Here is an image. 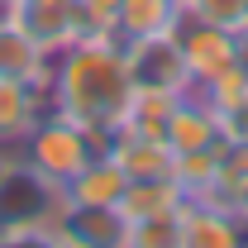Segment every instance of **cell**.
<instances>
[{
	"label": "cell",
	"mask_w": 248,
	"mask_h": 248,
	"mask_svg": "<svg viewBox=\"0 0 248 248\" xmlns=\"http://www.w3.org/2000/svg\"><path fill=\"white\" fill-rule=\"evenodd\" d=\"M129 91H134V81L124 67L120 33H81L77 43L53 53V77H48L53 110L72 115L91 134L95 153H110V139H115V124L129 105Z\"/></svg>",
	"instance_id": "1"
},
{
	"label": "cell",
	"mask_w": 248,
	"mask_h": 248,
	"mask_svg": "<svg viewBox=\"0 0 248 248\" xmlns=\"http://www.w3.org/2000/svg\"><path fill=\"white\" fill-rule=\"evenodd\" d=\"M19 157L29 162L38 177H48L53 186H67L95 157V143H91V134L72 120V115L48 110V115L29 129V139L19 143Z\"/></svg>",
	"instance_id": "2"
},
{
	"label": "cell",
	"mask_w": 248,
	"mask_h": 248,
	"mask_svg": "<svg viewBox=\"0 0 248 248\" xmlns=\"http://www.w3.org/2000/svg\"><path fill=\"white\" fill-rule=\"evenodd\" d=\"M124 67L134 91H191V67L182 58V38L177 29L167 33H143V38H124Z\"/></svg>",
	"instance_id": "3"
},
{
	"label": "cell",
	"mask_w": 248,
	"mask_h": 248,
	"mask_svg": "<svg viewBox=\"0 0 248 248\" xmlns=\"http://www.w3.org/2000/svg\"><path fill=\"white\" fill-rule=\"evenodd\" d=\"M53 244L72 248H124L129 244V219L120 205H62L53 224Z\"/></svg>",
	"instance_id": "4"
},
{
	"label": "cell",
	"mask_w": 248,
	"mask_h": 248,
	"mask_svg": "<svg viewBox=\"0 0 248 248\" xmlns=\"http://www.w3.org/2000/svg\"><path fill=\"white\" fill-rule=\"evenodd\" d=\"M177 38H182V58L191 67V86L224 72L229 62H239V29H219V24H205V19H186L177 24Z\"/></svg>",
	"instance_id": "5"
},
{
	"label": "cell",
	"mask_w": 248,
	"mask_h": 248,
	"mask_svg": "<svg viewBox=\"0 0 248 248\" xmlns=\"http://www.w3.org/2000/svg\"><path fill=\"white\" fill-rule=\"evenodd\" d=\"M10 19L19 29H29L48 53H62L67 43H77L86 33L72 0H10Z\"/></svg>",
	"instance_id": "6"
},
{
	"label": "cell",
	"mask_w": 248,
	"mask_h": 248,
	"mask_svg": "<svg viewBox=\"0 0 248 248\" xmlns=\"http://www.w3.org/2000/svg\"><path fill=\"white\" fill-rule=\"evenodd\" d=\"M48 110H53L48 86L0 77V148H19V143L29 139V129L43 120Z\"/></svg>",
	"instance_id": "7"
},
{
	"label": "cell",
	"mask_w": 248,
	"mask_h": 248,
	"mask_svg": "<svg viewBox=\"0 0 248 248\" xmlns=\"http://www.w3.org/2000/svg\"><path fill=\"white\" fill-rule=\"evenodd\" d=\"M177 215H182V248H234L248 234V224L234 210H219L201 196H186Z\"/></svg>",
	"instance_id": "8"
},
{
	"label": "cell",
	"mask_w": 248,
	"mask_h": 248,
	"mask_svg": "<svg viewBox=\"0 0 248 248\" xmlns=\"http://www.w3.org/2000/svg\"><path fill=\"white\" fill-rule=\"evenodd\" d=\"M0 77L33 81V86H48V77H53V53L29 29H19L10 15L0 19Z\"/></svg>",
	"instance_id": "9"
},
{
	"label": "cell",
	"mask_w": 248,
	"mask_h": 248,
	"mask_svg": "<svg viewBox=\"0 0 248 248\" xmlns=\"http://www.w3.org/2000/svg\"><path fill=\"white\" fill-rule=\"evenodd\" d=\"M162 139L172 143V153H186V148H215V143H224V124H219V115L196 91H182L177 105H172V120H167V134H162Z\"/></svg>",
	"instance_id": "10"
},
{
	"label": "cell",
	"mask_w": 248,
	"mask_h": 248,
	"mask_svg": "<svg viewBox=\"0 0 248 248\" xmlns=\"http://www.w3.org/2000/svg\"><path fill=\"white\" fill-rule=\"evenodd\" d=\"M124 186H129V172L110 153H95L72 182L62 186V201L67 205H120Z\"/></svg>",
	"instance_id": "11"
},
{
	"label": "cell",
	"mask_w": 248,
	"mask_h": 248,
	"mask_svg": "<svg viewBox=\"0 0 248 248\" xmlns=\"http://www.w3.org/2000/svg\"><path fill=\"white\" fill-rule=\"evenodd\" d=\"M110 157L120 162L129 177H172V157H177V153H172L167 139L115 129V139H110Z\"/></svg>",
	"instance_id": "12"
},
{
	"label": "cell",
	"mask_w": 248,
	"mask_h": 248,
	"mask_svg": "<svg viewBox=\"0 0 248 248\" xmlns=\"http://www.w3.org/2000/svg\"><path fill=\"white\" fill-rule=\"evenodd\" d=\"M186 201V191L177 177H129L120 196L124 219H143V215H177Z\"/></svg>",
	"instance_id": "13"
},
{
	"label": "cell",
	"mask_w": 248,
	"mask_h": 248,
	"mask_svg": "<svg viewBox=\"0 0 248 248\" xmlns=\"http://www.w3.org/2000/svg\"><path fill=\"white\" fill-rule=\"evenodd\" d=\"M182 24V0H120V38H143V33H167Z\"/></svg>",
	"instance_id": "14"
},
{
	"label": "cell",
	"mask_w": 248,
	"mask_h": 248,
	"mask_svg": "<svg viewBox=\"0 0 248 248\" xmlns=\"http://www.w3.org/2000/svg\"><path fill=\"white\" fill-rule=\"evenodd\" d=\"M172 105H177V91H129V105H124V115H120L115 129L162 139L167 134V120H172Z\"/></svg>",
	"instance_id": "15"
},
{
	"label": "cell",
	"mask_w": 248,
	"mask_h": 248,
	"mask_svg": "<svg viewBox=\"0 0 248 248\" xmlns=\"http://www.w3.org/2000/svg\"><path fill=\"white\" fill-rule=\"evenodd\" d=\"M229 143V139H224ZM224 143H215V148H186V153L172 157V177L182 182L186 196H201L205 186L219 177V157H224Z\"/></svg>",
	"instance_id": "16"
},
{
	"label": "cell",
	"mask_w": 248,
	"mask_h": 248,
	"mask_svg": "<svg viewBox=\"0 0 248 248\" xmlns=\"http://www.w3.org/2000/svg\"><path fill=\"white\" fill-rule=\"evenodd\" d=\"M191 91L201 95L215 115H229L239 100H248V72L239 67V62H229L224 72H215V77H205V81H196Z\"/></svg>",
	"instance_id": "17"
},
{
	"label": "cell",
	"mask_w": 248,
	"mask_h": 248,
	"mask_svg": "<svg viewBox=\"0 0 248 248\" xmlns=\"http://www.w3.org/2000/svg\"><path fill=\"white\" fill-rule=\"evenodd\" d=\"M124 248H182V215L129 219V244Z\"/></svg>",
	"instance_id": "18"
},
{
	"label": "cell",
	"mask_w": 248,
	"mask_h": 248,
	"mask_svg": "<svg viewBox=\"0 0 248 248\" xmlns=\"http://www.w3.org/2000/svg\"><path fill=\"white\" fill-rule=\"evenodd\" d=\"M186 19H205L219 29H244L248 24V0H182Z\"/></svg>",
	"instance_id": "19"
},
{
	"label": "cell",
	"mask_w": 248,
	"mask_h": 248,
	"mask_svg": "<svg viewBox=\"0 0 248 248\" xmlns=\"http://www.w3.org/2000/svg\"><path fill=\"white\" fill-rule=\"evenodd\" d=\"M77 5V19L86 33H115V19H120V0H72Z\"/></svg>",
	"instance_id": "20"
},
{
	"label": "cell",
	"mask_w": 248,
	"mask_h": 248,
	"mask_svg": "<svg viewBox=\"0 0 248 248\" xmlns=\"http://www.w3.org/2000/svg\"><path fill=\"white\" fill-rule=\"evenodd\" d=\"M219 124H224V139L229 143H248V100H239L229 115H219Z\"/></svg>",
	"instance_id": "21"
},
{
	"label": "cell",
	"mask_w": 248,
	"mask_h": 248,
	"mask_svg": "<svg viewBox=\"0 0 248 248\" xmlns=\"http://www.w3.org/2000/svg\"><path fill=\"white\" fill-rule=\"evenodd\" d=\"M239 67L248 72V29H239Z\"/></svg>",
	"instance_id": "22"
},
{
	"label": "cell",
	"mask_w": 248,
	"mask_h": 248,
	"mask_svg": "<svg viewBox=\"0 0 248 248\" xmlns=\"http://www.w3.org/2000/svg\"><path fill=\"white\" fill-rule=\"evenodd\" d=\"M15 157H19V148H0V177H5V167H10Z\"/></svg>",
	"instance_id": "23"
},
{
	"label": "cell",
	"mask_w": 248,
	"mask_h": 248,
	"mask_svg": "<svg viewBox=\"0 0 248 248\" xmlns=\"http://www.w3.org/2000/svg\"><path fill=\"white\" fill-rule=\"evenodd\" d=\"M244 29H248V24H244Z\"/></svg>",
	"instance_id": "24"
}]
</instances>
